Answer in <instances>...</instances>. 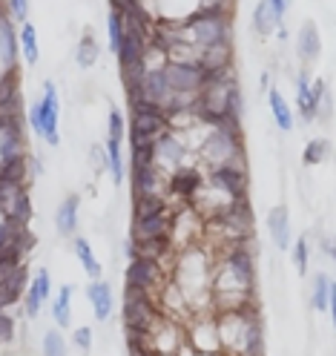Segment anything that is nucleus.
<instances>
[{
    "label": "nucleus",
    "instance_id": "nucleus-1",
    "mask_svg": "<svg viewBox=\"0 0 336 356\" xmlns=\"http://www.w3.org/2000/svg\"><path fill=\"white\" fill-rule=\"evenodd\" d=\"M129 147H152L170 129L167 113L147 101H129Z\"/></svg>",
    "mask_w": 336,
    "mask_h": 356
},
{
    "label": "nucleus",
    "instance_id": "nucleus-2",
    "mask_svg": "<svg viewBox=\"0 0 336 356\" xmlns=\"http://www.w3.org/2000/svg\"><path fill=\"white\" fill-rule=\"evenodd\" d=\"M29 124L35 136H40L49 147L61 144V101H58V86L52 81L43 83V98L29 106Z\"/></svg>",
    "mask_w": 336,
    "mask_h": 356
},
{
    "label": "nucleus",
    "instance_id": "nucleus-3",
    "mask_svg": "<svg viewBox=\"0 0 336 356\" xmlns=\"http://www.w3.org/2000/svg\"><path fill=\"white\" fill-rule=\"evenodd\" d=\"M198 159L205 161L207 170L233 164V161H244V144L239 138H230V136H224V132L207 127L205 138L198 144Z\"/></svg>",
    "mask_w": 336,
    "mask_h": 356
},
{
    "label": "nucleus",
    "instance_id": "nucleus-4",
    "mask_svg": "<svg viewBox=\"0 0 336 356\" xmlns=\"http://www.w3.org/2000/svg\"><path fill=\"white\" fill-rule=\"evenodd\" d=\"M205 184L218 190L221 195H227L230 202L248 198V167H244V161H233V164L207 170L205 172Z\"/></svg>",
    "mask_w": 336,
    "mask_h": 356
},
{
    "label": "nucleus",
    "instance_id": "nucleus-5",
    "mask_svg": "<svg viewBox=\"0 0 336 356\" xmlns=\"http://www.w3.org/2000/svg\"><path fill=\"white\" fill-rule=\"evenodd\" d=\"M167 282H170V273L164 270V264L155 261V259L136 256L129 261V267H127V284L129 287H141V291L159 296Z\"/></svg>",
    "mask_w": 336,
    "mask_h": 356
},
{
    "label": "nucleus",
    "instance_id": "nucleus-6",
    "mask_svg": "<svg viewBox=\"0 0 336 356\" xmlns=\"http://www.w3.org/2000/svg\"><path fill=\"white\" fill-rule=\"evenodd\" d=\"M294 83H296V106H299V115H302L305 124H310L313 118L319 115V106H322V101H325V95H328V86H325L322 78L310 81V75H307L305 70L296 72Z\"/></svg>",
    "mask_w": 336,
    "mask_h": 356
},
{
    "label": "nucleus",
    "instance_id": "nucleus-7",
    "mask_svg": "<svg viewBox=\"0 0 336 356\" xmlns=\"http://www.w3.org/2000/svg\"><path fill=\"white\" fill-rule=\"evenodd\" d=\"M187 144H184V138L178 136V132H173V129H167L164 136H159L155 138V144H152V155H155V167H159L164 175H170L173 170H178L182 164H187Z\"/></svg>",
    "mask_w": 336,
    "mask_h": 356
},
{
    "label": "nucleus",
    "instance_id": "nucleus-8",
    "mask_svg": "<svg viewBox=\"0 0 336 356\" xmlns=\"http://www.w3.org/2000/svg\"><path fill=\"white\" fill-rule=\"evenodd\" d=\"M184 339L195 348V353H221L218 330H216V314L193 316L184 325Z\"/></svg>",
    "mask_w": 336,
    "mask_h": 356
},
{
    "label": "nucleus",
    "instance_id": "nucleus-9",
    "mask_svg": "<svg viewBox=\"0 0 336 356\" xmlns=\"http://www.w3.org/2000/svg\"><path fill=\"white\" fill-rule=\"evenodd\" d=\"M205 187V172L193 164H182L167 175V198H182V202H193L198 190Z\"/></svg>",
    "mask_w": 336,
    "mask_h": 356
},
{
    "label": "nucleus",
    "instance_id": "nucleus-10",
    "mask_svg": "<svg viewBox=\"0 0 336 356\" xmlns=\"http://www.w3.org/2000/svg\"><path fill=\"white\" fill-rule=\"evenodd\" d=\"M129 181H132V198H147V195H164L167 198V175L159 167L132 170Z\"/></svg>",
    "mask_w": 336,
    "mask_h": 356
},
{
    "label": "nucleus",
    "instance_id": "nucleus-11",
    "mask_svg": "<svg viewBox=\"0 0 336 356\" xmlns=\"http://www.w3.org/2000/svg\"><path fill=\"white\" fill-rule=\"evenodd\" d=\"M52 299V276H49V270L47 267H40V273L29 282V287H26V296H24V314L29 316V319H35L38 314H40V307L47 305Z\"/></svg>",
    "mask_w": 336,
    "mask_h": 356
},
{
    "label": "nucleus",
    "instance_id": "nucleus-12",
    "mask_svg": "<svg viewBox=\"0 0 336 356\" xmlns=\"http://www.w3.org/2000/svg\"><path fill=\"white\" fill-rule=\"evenodd\" d=\"M173 233V210L152 216V218H138L132 221V236L129 241H150V238H170Z\"/></svg>",
    "mask_w": 336,
    "mask_h": 356
},
{
    "label": "nucleus",
    "instance_id": "nucleus-13",
    "mask_svg": "<svg viewBox=\"0 0 336 356\" xmlns=\"http://www.w3.org/2000/svg\"><path fill=\"white\" fill-rule=\"evenodd\" d=\"M86 299L93 305V314L98 322H109L112 316V287L104 279H95L86 284Z\"/></svg>",
    "mask_w": 336,
    "mask_h": 356
},
{
    "label": "nucleus",
    "instance_id": "nucleus-14",
    "mask_svg": "<svg viewBox=\"0 0 336 356\" xmlns=\"http://www.w3.org/2000/svg\"><path fill=\"white\" fill-rule=\"evenodd\" d=\"M310 307L313 310H330L336 314V287L328 273H317L310 284Z\"/></svg>",
    "mask_w": 336,
    "mask_h": 356
},
{
    "label": "nucleus",
    "instance_id": "nucleus-15",
    "mask_svg": "<svg viewBox=\"0 0 336 356\" xmlns=\"http://www.w3.org/2000/svg\"><path fill=\"white\" fill-rule=\"evenodd\" d=\"M78 210H81V195L78 193L66 195L63 202L58 204V210H55V230L61 236H72L78 230Z\"/></svg>",
    "mask_w": 336,
    "mask_h": 356
},
{
    "label": "nucleus",
    "instance_id": "nucleus-16",
    "mask_svg": "<svg viewBox=\"0 0 336 356\" xmlns=\"http://www.w3.org/2000/svg\"><path fill=\"white\" fill-rule=\"evenodd\" d=\"M267 233H271V238L279 250L290 248V213L285 204H276L271 213H267Z\"/></svg>",
    "mask_w": 336,
    "mask_h": 356
},
{
    "label": "nucleus",
    "instance_id": "nucleus-17",
    "mask_svg": "<svg viewBox=\"0 0 336 356\" xmlns=\"http://www.w3.org/2000/svg\"><path fill=\"white\" fill-rule=\"evenodd\" d=\"M29 155H17V159H6L0 161V184H17V187H26L32 170H29Z\"/></svg>",
    "mask_w": 336,
    "mask_h": 356
},
{
    "label": "nucleus",
    "instance_id": "nucleus-18",
    "mask_svg": "<svg viewBox=\"0 0 336 356\" xmlns=\"http://www.w3.org/2000/svg\"><path fill=\"white\" fill-rule=\"evenodd\" d=\"M296 52H299V58L305 63L317 60L322 55V38H319L317 24H310V20H307V24L299 29V35H296Z\"/></svg>",
    "mask_w": 336,
    "mask_h": 356
},
{
    "label": "nucleus",
    "instance_id": "nucleus-19",
    "mask_svg": "<svg viewBox=\"0 0 336 356\" xmlns=\"http://www.w3.org/2000/svg\"><path fill=\"white\" fill-rule=\"evenodd\" d=\"M282 26V17L276 15L271 0H259L256 9H253V29L259 38H271L276 29Z\"/></svg>",
    "mask_w": 336,
    "mask_h": 356
},
{
    "label": "nucleus",
    "instance_id": "nucleus-20",
    "mask_svg": "<svg viewBox=\"0 0 336 356\" xmlns=\"http://www.w3.org/2000/svg\"><path fill=\"white\" fill-rule=\"evenodd\" d=\"M267 104H271V115H273L276 127L282 132H294V127H296L294 109H290V104L285 101V95L279 92V89H271V92H267Z\"/></svg>",
    "mask_w": 336,
    "mask_h": 356
},
{
    "label": "nucleus",
    "instance_id": "nucleus-21",
    "mask_svg": "<svg viewBox=\"0 0 336 356\" xmlns=\"http://www.w3.org/2000/svg\"><path fill=\"white\" fill-rule=\"evenodd\" d=\"M17 29L12 20H0V60H3L6 70H15V60H17Z\"/></svg>",
    "mask_w": 336,
    "mask_h": 356
},
{
    "label": "nucleus",
    "instance_id": "nucleus-22",
    "mask_svg": "<svg viewBox=\"0 0 336 356\" xmlns=\"http://www.w3.org/2000/svg\"><path fill=\"white\" fill-rule=\"evenodd\" d=\"M170 210H173V204H170V198H164V195L132 198V221L152 218V216H161V213H170Z\"/></svg>",
    "mask_w": 336,
    "mask_h": 356
},
{
    "label": "nucleus",
    "instance_id": "nucleus-23",
    "mask_svg": "<svg viewBox=\"0 0 336 356\" xmlns=\"http://www.w3.org/2000/svg\"><path fill=\"white\" fill-rule=\"evenodd\" d=\"M101 58V47H98V38L93 32H83L81 40H78V47H75V63L81 66V70H93V66L98 63Z\"/></svg>",
    "mask_w": 336,
    "mask_h": 356
},
{
    "label": "nucleus",
    "instance_id": "nucleus-24",
    "mask_svg": "<svg viewBox=\"0 0 336 356\" xmlns=\"http://www.w3.org/2000/svg\"><path fill=\"white\" fill-rule=\"evenodd\" d=\"M104 159H106L104 170H109L112 181L121 184V181H124V175H127V161H124L121 141H109V138H106V144H104Z\"/></svg>",
    "mask_w": 336,
    "mask_h": 356
},
{
    "label": "nucleus",
    "instance_id": "nucleus-25",
    "mask_svg": "<svg viewBox=\"0 0 336 356\" xmlns=\"http://www.w3.org/2000/svg\"><path fill=\"white\" fill-rule=\"evenodd\" d=\"M72 248H75V256H78V261H81V267H83V270H86V276L89 279H101L104 276V267H101V261L95 259V253H93V244H89L86 238H75L72 241Z\"/></svg>",
    "mask_w": 336,
    "mask_h": 356
},
{
    "label": "nucleus",
    "instance_id": "nucleus-26",
    "mask_svg": "<svg viewBox=\"0 0 336 356\" xmlns=\"http://www.w3.org/2000/svg\"><path fill=\"white\" fill-rule=\"evenodd\" d=\"M52 319L58 327L72 325V284H63L58 291V296L52 299Z\"/></svg>",
    "mask_w": 336,
    "mask_h": 356
},
{
    "label": "nucleus",
    "instance_id": "nucleus-27",
    "mask_svg": "<svg viewBox=\"0 0 336 356\" xmlns=\"http://www.w3.org/2000/svg\"><path fill=\"white\" fill-rule=\"evenodd\" d=\"M17 155H26L24 129H3L0 132V161L17 159Z\"/></svg>",
    "mask_w": 336,
    "mask_h": 356
},
{
    "label": "nucleus",
    "instance_id": "nucleus-28",
    "mask_svg": "<svg viewBox=\"0 0 336 356\" xmlns=\"http://www.w3.org/2000/svg\"><path fill=\"white\" fill-rule=\"evenodd\" d=\"M0 106H20V78L15 70L0 75Z\"/></svg>",
    "mask_w": 336,
    "mask_h": 356
},
{
    "label": "nucleus",
    "instance_id": "nucleus-29",
    "mask_svg": "<svg viewBox=\"0 0 336 356\" xmlns=\"http://www.w3.org/2000/svg\"><path fill=\"white\" fill-rule=\"evenodd\" d=\"M17 47H20V52H24V60H26L29 66L38 63V58H40V49H38V32H35V26L29 24V20H26L24 26H20Z\"/></svg>",
    "mask_w": 336,
    "mask_h": 356
},
{
    "label": "nucleus",
    "instance_id": "nucleus-30",
    "mask_svg": "<svg viewBox=\"0 0 336 356\" xmlns=\"http://www.w3.org/2000/svg\"><path fill=\"white\" fill-rule=\"evenodd\" d=\"M24 256H26V250L20 248L17 241H6L3 248H0V273H6V270H15V267H20V264H26L24 261Z\"/></svg>",
    "mask_w": 336,
    "mask_h": 356
},
{
    "label": "nucleus",
    "instance_id": "nucleus-31",
    "mask_svg": "<svg viewBox=\"0 0 336 356\" xmlns=\"http://www.w3.org/2000/svg\"><path fill=\"white\" fill-rule=\"evenodd\" d=\"M0 284L6 287V291H12L15 296H20L29 287V270H26V264H20L15 267V270H6V273H0Z\"/></svg>",
    "mask_w": 336,
    "mask_h": 356
},
{
    "label": "nucleus",
    "instance_id": "nucleus-32",
    "mask_svg": "<svg viewBox=\"0 0 336 356\" xmlns=\"http://www.w3.org/2000/svg\"><path fill=\"white\" fill-rule=\"evenodd\" d=\"M328 152H330V144H328V138H310V141L305 144L302 161H305L307 167H317V164H322V161L328 159Z\"/></svg>",
    "mask_w": 336,
    "mask_h": 356
},
{
    "label": "nucleus",
    "instance_id": "nucleus-33",
    "mask_svg": "<svg viewBox=\"0 0 336 356\" xmlns=\"http://www.w3.org/2000/svg\"><path fill=\"white\" fill-rule=\"evenodd\" d=\"M40 356H70V348H66V339L61 330H47L43 333V345H40Z\"/></svg>",
    "mask_w": 336,
    "mask_h": 356
},
{
    "label": "nucleus",
    "instance_id": "nucleus-34",
    "mask_svg": "<svg viewBox=\"0 0 336 356\" xmlns=\"http://www.w3.org/2000/svg\"><path fill=\"white\" fill-rule=\"evenodd\" d=\"M32 198H29V190H24L20 193V198H17V204H15V210H12V216H9V221L15 227H29V221H32Z\"/></svg>",
    "mask_w": 336,
    "mask_h": 356
},
{
    "label": "nucleus",
    "instance_id": "nucleus-35",
    "mask_svg": "<svg viewBox=\"0 0 336 356\" xmlns=\"http://www.w3.org/2000/svg\"><path fill=\"white\" fill-rule=\"evenodd\" d=\"M24 190L26 187H17V184H0V216H3L6 221H9V216H12V210H15L17 198Z\"/></svg>",
    "mask_w": 336,
    "mask_h": 356
},
{
    "label": "nucleus",
    "instance_id": "nucleus-36",
    "mask_svg": "<svg viewBox=\"0 0 336 356\" xmlns=\"http://www.w3.org/2000/svg\"><path fill=\"white\" fill-rule=\"evenodd\" d=\"M106 35H109V49L118 52L121 40H124V17L118 12H112V9L106 15Z\"/></svg>",
    "mask_w": 336,
    "mask_h": 356
},
{
    "label": "nucleus",
    "instance_id": "nucleus-37",
    "mask_svg": "<svg viewBox=\"0 0 336 356\" xmlns=\"http://www.w3.org/2000/svg\"><path fill=\"white\" fill-rule=\"evenodd\" d=\"M307 261H310V241H307V236H302L294 244V264H296V273L299 276L307 273Z\"/></svg>",
    "mask_w": 336,
    "mask_h": 356
},
{
    "label": "nucleus",
    "instance_id": "nucleus-38",
    "mask_svg": "<svg viewBox=\"0 0 336 356\" xmlns=\"http://www.w3.org/2000/svg\"><path fill=\"white\" fill-rule=\"evenodd\" d=\"M129 167H132V170L155 167V155H152V147H132V149H129Z\"/></svg>",
    "mask_w": 336,
    "mask_h": 356
},
{
    "label": "nucleus",
    "instance_id": "nucleus-39",
    "mask_svg": "<svg viewBox=\"0 0 336 356\" xmlns=\"http://www.w3.org/2000/svg\"><path fill=\"white\" fill-rule=\"evenodd\" d=\"M124 132H127V121H124V115L118 113V109H112V113H109V121H106V138L124 144Z\"/></svg>",
    "mask_w": 336,
    "mask_h": 356
},
{
    "label": "nucleus",
    "instance_id": "nucleus-40",
    "mask_svg": "<svg viewBox=\"0 0 336 356\" xmlns=\"http://www.w3.org/2000/svg\"><path fill=\"white\" fill-rule=\"evenodd\" d=\"M72 345L81 350V353H89L93 350V327H75V333H72Z\"/></svg>",
    "mask_w": 336,
    "mask_h": 356
},
{
    "label": "nucleus",
    "instance_id": "nucleus-41",
    "mask_svg": "<svg viewBox=\"0 0 336 356\" xmlns=\"http://www.w3.org/2000/svg\"><path fill=\"white\" fill-rule=\"evenodd\" d=\"M6 12H9V20L15 17L20 26H24L26 20H29V3H26V0H9V3H6Z\"/></svg>",
    "mask_w": 336,
    "mask_h": 356
},
{
    "label": "nucleus",
    "instance_id": "nucleus-42",
    "mask_svg": "<svg viewBox=\"0 0 336 356\" xmlns=\"http://www.w3.org/2000/svg\"><path fill=\"white\" fill-rule=\"evenodd\" d=\"M15 342V319L6 314H0V345H12Z\"/></svg>",
    "mask_w": 336,
    "mask_h": 356
},
{
    "label": "nucleus",
    "instance_id": "nucleus-43",
    "mask_svg": "<svg viewBox=\"0 0 336 356\" xmlns=\"http://www.w3.org/2000/svg\"><path fill=\"white\" fill-rule=\"evenodd\" d=\"M15 302H20V296H15L12 291H6V287H3V284H0V314H3V310H6V307H12Z\"/></svg>",
    "mask_w": 336,
    "mask_h": 356
},
{
    "label": "nucleus",
    "instance_id": "nucleus-44",
    "mask_svg": "<svg viewBox=\"0 0 336 356\" xmlns=\"http://www.w3.org/2000/svg\"><path fill=\"white\" fill-rule=\"evenodd\" d=\"M89 159H93V167H95V170H104V164H106L104 147H93V149H89Z\"/></svg>",
    "mask_w": 336,
    "mask_h": 356
},
{
    "label": "nucleus",
    "instance_id": "nucleus-45",
    "mask_svg": "<svg viewBox=\"0 0 336 356\" xmlns=\"http://www.w3.org/2000/svg\"><path fill=\"white\" fill-rule=\"evenodd\" d=\"M12 238V221H6V218H0V248Z\"/></svg>",
    "mask_w": 336,
    "mask_h": 356
},
{
    "label": "nucleus",
    "instance_id": "nucleus-46",
    "mask_svg": "<svg viewBox=\"0 0 336 356\" xmlns=\"http://www.w3.org/2000/svg\"><path fill=\"white\" fill-rule=\"evenodd\" d=\"M124 256H127V259H129V261H132V259H136V244H132V241H129V238H127V241H124Z\"/></svg>",
    "mask_w": 336,
    "mask_h": 356
},
{
    "label": "nucleus",
    "instance_id": "nucleus-47",
    "mask_svg": "<svg viewBox=\"0 0 336 356\" xmlns=\"http://www.w3.org/2000/svg\"><path fill=\"white\" fill-rule=\"evenodd\" d=\"M0 20H9V12H6V3H0Z\"/></svg>",
    "mask_w": 336,
    "mask_h": 356
},
{
    "label": "nucleus",
    "instance_id": "nucleus-48",
    "mask_svg": "<svg viewBox=\"0 0 336 356\" xmlns=\"http://www.w3.org/2000/svg\"><path fill=\"white\" fill-rule=\"evenodd\" d=\"M198 356H221V353H198Z\"/></svg>",
    "mask_w": 336,
    "mask_h": 356
},
{
    "label": "nucleus",
    "instance_id": "nucleus-49",
    "mask_svg": "<svg viewBox=\"0 0 336 356\" xmlns=\"http://www.w3.org/2000/svg\"><path fill=\"white\" fill-rule=\"evenodd\" d=\"M0 218H3V216H0Z\"/></svg>",
    "mask_w": 336,
    "mask_h": 356
}]
</instances>
